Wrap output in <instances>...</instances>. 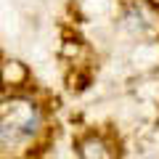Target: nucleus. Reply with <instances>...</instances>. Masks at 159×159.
Returning a JSON list of instances; mask_svg holds the SVG:
<instances>
[{"instance_id":"f257e3e1","label":"nucleus","mask_w":159,"mask_h":159,"mask_svg":"<svg viewBox=\"0 0 159 159\" xmlns=\"http://www.w3.org/2000/svg\"><path fill=\"white\" fill-rule=\"evenodd\" d=\"M40 125V111L27 98H11L0 106V127L11 135H32Z\"/></svg>"}]
</instances>
